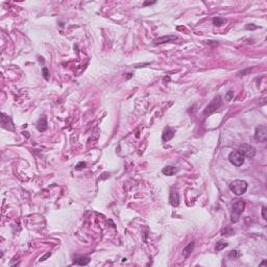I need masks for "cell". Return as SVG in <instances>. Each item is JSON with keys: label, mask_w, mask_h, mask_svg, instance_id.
I'll use <instances>...</instances> for the list:
<instances>
[{"label": "cell", "mask_w": 267, "mask_h": 267, "mask_svg": "<svg viewBox=\"0 0 267 267\" xmlns=\"http://www.w3.org/2000/svg\"><path fill=\"white\" fill-rule=\"evenodd\" d=\"M169 202L171 203L172 207H179L180 205V195H179V192L172 188L171 191H170V194H169Z\"/></svg>", "instance_id": "8"}, {"label": "cell", "mask_w": 267, "mask_h": 267, "mask_svg": "<svg viewBox=\"0 0 267 267\" xmlns=\"http://www.w3.org/2000/svg\"><path fill=\"white\" fill-rule=\"evenodd\" d=\"M90 263V259L88 257H76L74 259V262L73 264L75 265H80V266H85V265H88Z\"/></svg>", "instance_id": "10"}, {"label": "cell", "mask_w": 267, "mask_h": 267, "mask_svg": "<svg viewBox=\"0 0 267 267\" xmlns=\"http://www.w3.org/2000/svg\"><path fill=\"white\" fill-rule=\"evenodd\" d=\"M262 216H263L264 219H266L267 218V215H266V208L264 207L263 209H262Z\"/></svg>", "instance_id": "21"}, {"label": "cell", "mask_w": 267, "mask_h": 267, "mask_svg": "<svg viewBox=\"0 0 267 267\" xmlns=\"http://www.w3.org/2000/svg\"><path fill=\"white\" fill-rule=\"evenodd\" d=\"M47 119H46V117H43V118H41V119H39V121H38V123H37V128H38V129H39L40 132H44V131H46L47 129Z\"/></svg>", "instance_id": "12"}, {"label": "cell", "mask_w": 267, "mask_h": 267, "mask_svg": "<svg viewBox=\"0 0 267 267\" xmlns=\"http://www.w3.org/2000/svg\"><path fill=\"white\" fill-rule=\"evenodd\" d=\"M42 72H43V75H44V78H45V80H49V72H48V69H47L46 67L43 68V69H42Z\"/></svg>", "instance_id": "18"}, {"label": "cell", "mask_w": 267, "mask_h": 267, "mask_svg": "<svg viewBox=\"0 0 267 267\" xmlns=\"http://www.w3.org/2000/svg\"><path fill=\"white\" fill-rule=\"evenodd\" d=\"M228 246V243L227 242H223V241H219V242H217V244H216V247L215 250L217 251H220L222 250L224 247H227Z\"/></svg>", "instance_id": "15"}, {"label": "cell", "mask_w": 267, "mask_h": 267, "mask_svg": "<svg viewBox=\"0 0 267 267\" xmlns=\"http://www.w3.org/2000/svg\"><path fill=\"white\" fill-rule=\"evenodd\" d=\"M228 161L232 163L233 165H235V166L240 167L242 166L244 163V157L242 156V154H241L240 151L235 150L228 154Z\"/></svg>", "instance_id": "3"}, {"label": "cell", "mask_w": 267, "mask_h": 267, "mask_svg": "<svg viewBox=\"0 0 267 267\" xmlns=\"http://www.w3.org/2000/svg\"><path fill=\"white\" fill-rule=\"evenodd\" d=\"M234 234V231L231 230V228H223L222 231H221V235L222 236H231Z\"/></svg>", "instance_id": "17"}, {"label": "cell", "mask_w": 267, "mask_h": 267, "mask_svg": "<svg viewBox=\"0 0 267 267\" xmlns=\"http://www.w3.org/2000/svg\"><path fill=\"white\" fill-rule=\"evenodd\" d=\"M176 35H169V37H163V38H159V39L154 40V44H162V43H166V42H171V41L176 40Z\"/></svg>", "instance_id": "13"}, {"label": "cell", "mask_w": 267, "mask_h": 267, "mask_svg": "<svg viewBox=\"0 0 267 267\" xmlns=\"http://www.w3.org/2000/svg\"><path fill=\"white\" fill-rule=\"evenodd\" d=\"M231 256H233L234 258H235V257H237V251H236V250H233L232 253L230 254V257H231Z\"/></svg>", "instance_id": "22"}, {"label": "cell", "mask_w": 267, "mask_h": 267, "mask_svg": "<svg viewBox=\"0 0 267 267\" xmlns=\"http://www.w3.org/2000/svg\"><path fill=\"white\" fill-rule=\"evenodd\" d=\"M1 126L9 131H15L14 123L12 121V118L9 116H6L4 113L1 114Z\"/></svg>", "instance_id": "7"}, {"label": "cell", "mask_w": 267, "mask_h": 267, "mask_svg": "<svg viewBox=\"0 0 267 267\" xmlns=\"http://www.w3.org/2000/svg\"><path fill=\"white\" fill-rule=\"evenodd\" d=\"M244 208H245V202L242 199H236L232 205V210H231V221L233 223H237L240 220L241 214L243 213Z\"/></svg>", "instance_id": "1"}, {"label": "cell", "mask_w": 267, "mask_h": 267, "mask_svg": "<svg viewBox=\"0 0 267 267\" xmlns=\"http://www.w3.org/2000/svg\"><path fill=\"white\" fill-rule=\"evenodd\" d=\"M176 171H177V169L173 166H167V167H165V168H163V170H162L163 173H164L165 175H168V176L173 175Z\"/></svg>", "instance_id": "14"}, {"label": "cell", "mask_w": 267, "mask_h": 267, "mask_svg": "<svg viewBox=\"0 0 267 267\" xmlns=\"http://www.w3.org/2000/svg\"><path fill=\"white\" fill-rule=\"evenodd\" d=\"M154 3H156V1H146L144 2V6H148V4H154Z\"/></svg>", "instance_id": "24"}, {"label": "cell", "mask_w": 267, "mask_h": 267, "mask_svg": "<svg viewBox=\"0 0 267 267\" xmlns=\"http://www.w3.org/2000/svg\"><path fill=\"white\" fill-rule=\"evenodd\" d=\"M230 189L236 195H242L247 190V183L242 180H235L230 184Z\"/></svg>", "instance_id": "2"}, {"label": "cell", "mask_w": 267, "mask_h": 267, "mask_svg": "<svg viewBox=\"0 0 267 267\" xmlns=\"http://www.w3.org/2000/svg\"><path fill=\"white\" fill-rule=\"evenodd\" d=\"M224 22H225L224 20L221 19V18H215V19L213 20V23H214L215 26H221Z\"/></svg>", "instance_id": "16"}, {"label": "cell", "mask_w": 267, "mask_h": 267, "mask_svg": "<svg viewBox=\"0 0 267 267\" xmlns=\"http://www.w3.org/2000/svg\"><path fill=\"white\" fill-rule=\"evenodd\" d=\"M173 137H174V129L170 128H165L164 133H163V141L164 142L169 141V140H171Z\"/></svg>", "instance_id": "9"}, {"label": "cell", "mask_w": 267, "mask_h": 267, "mask_svg": "<svg viewBox=\"0 0 267 267\" xmlns=\"http://www.w3.org/2000/svg\"><path fill=\"white\" fill-rule=\"evenodd\" d=\"M220 96H217V97L214 98V100H212V102L210 103L209 106L206 108L205 110V115H210V114L214 113L218 110V108L221 106V100H220Z\"/></svg>", "instance_id": "5"}, {"label": "cell", "mask_w": 267, "mask_h": 267, "mask_svg": "<svg viewBox=\"0 0 267 267\" xmlns=\"http://www.w3.org/2000/svg\"><path fill=\"white\" fill-rule=\"evenodd\" d=\"M50 256V253H48V254H46V256H44V257H42V258L40 259V261H44L45 259L47 258V257H49Z\"/></svg>", "instance_id": "23"}, {"label": "cell", "mask_w": 267, "mask_h": 267, "mask_svg": "<svg viewBox=\"0 0 267 267\" xmlns=\"http://www.w3.org/2000/svg\"><path fill=\"white\" fill-rule=\"evenodd\" d=\"M233 96H234V92H233V91H228V94H227V100L230 101L231 99H232Z\"/></svg>", "instance_id": "19"}, {"label": "cell", "mask_w": 267, "mask_h": 267, "mask_svg": "<svg viewBox=\"0 0 267 267\" xmlns=\"http://www.w3.org/2000/svg\"><path fill=\"white\" fill-rule=\"evenodd\" d=\"M238 151H240L244 158H248V159H253L256 154V149L251 145H248V144H242V145H240Z\"/></svg>", "instance_id": "4"}, {"label": "cell", "mask_w": 267, "mask_h": 267, "mask_svg": "<svg viewBox=\"0 0 267 267\" xmlns=\"http://www.w3.org/2000/svg\"><path fill=\"white\" fill-rule=\"evenodd\" d=\"M247 72H250V69H247V70H244V71H241V72H239V74H245V73H247Z\"/></svg>", "instance_id": "25"}, {"label": "cell", "mask_w": 267, "mask_h": 267, "mask_svg": "<svg viewBox=\"0 0 267 267\" xmlns=\"http://www.w3.org/2000/svg\"><path fill=\"white\" fill-rule=\"evenodd\" d=\"M265 264H266V261H263V262H262V263H261V265H265Z\"/></svg>", "instance_id": "26"}, {"label": "cell", "mask_w": 267, "mask_h": 267, "mask_svg": "<svg viewBox=\"0 0 267 267\" xmlns=\"http://www.w3.org/2000/svg\"><path fill=\"white\" fill-rule=\"evenodd\" d=\"M193 248H194V241H191V242H190L186 247L184 248V250H183V256H184L185 259L189 258L190 255H191L192 251H193Z\"/></svg>", "instance_id": "11"}, {"label": "cell", "mask_w": 267, "mask_h": 267, "mask_svg": "<svg viewBox=\"0 0 267 267\" xmlns=\"http://www.w3.org/2000/svg\"><path fill=\"white\" fill-rule=\"evenodd\" d=\"M255 139L259 142H266L267 140V128L265 125H261L256 128Z\"/></svg>", "instance_id": "6"}, {"label": "cell", "mask_w": 267, "mask_h": 267, "mask_svg": "<svg viewBox=\"0 0 267 267\" xmlns=\"http://www.w3.org/2000/svg\"><path fill=\"white\" fill-rule=\"evenodd\" d=\"M86 166V163H83V162H80V164L77 165V166L75 167L76 169H81V168H83V167Z\"/></svg>", "instance_id": "20"}]
</instances>
